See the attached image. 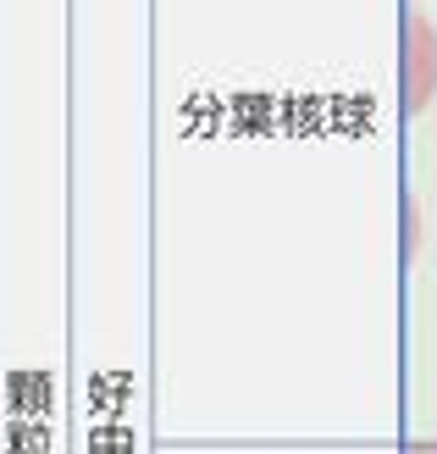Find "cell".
I'll return each mask as SVG.
<instances>
[{
    "mask_svg": "<svg viewBox=\"0 0 437 454\" xmlns=\"http://www.w3.org/2000/svg\"><path fill=\"white\" fill-rule=\"evenodd\" d=\"M437 95V28L416 12L404 22V111H421Z\"/></svg>",
    "mask_w": 437,
    "mask_h": 454,
    "instance_id": "obj_1",
    "label": "cell"
},
{
    "mask_svg": "<svg viewBox=\"0 0 437 454\" xmlns=\"http://www.w3.org/2000/svg\"><path fill=\"white\" fill-rule=\"evenodd\" d=\"M404 454H437V443H410Z\"/></svg>",
    "mask_w": 437,
    "mask_h": 454,
    "instance_id": "obj_2",
    "label": "cell"
}]
</instances>
